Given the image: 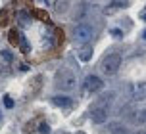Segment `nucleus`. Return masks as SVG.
<instances>
[{"instance_id":"obj_19","label":"nucleus","mask_w":146,"mask_h":134,"mask_svg":"<svg viewBox=\"0 0 146 134\" xmlns=\"http://www.w3.org/2000/svg\"><path fill=\"white\" fill-rule=\"evenodd\" d=\"M142 17H144V21H146V14H142Z\"/></svg>"},{"instance_id":"obj_12","label":"nucleus","mask_w":146,"mask_h":134,"mask_svg":"<svg viewBox=\"0 0 146 134\" xmlns=\"http://www.w3.org/2000/svg\"><path fill=\"white\" fill-rule=\"evenodd\" d=\"M110 130H111V134H131L127 128L123 127V125H115V123L110 127Z\"/></svg>"},{"instance_id":"obj_21","label":"nucleus","mask_w":146,"mask_h":134,"mask_svg":"<svg viewBox=\"0 0 146 134\" xmlns=\"http://www.w3.org/2000/svg\"><path fill=\"white\" fill-rule=\"evenodd\" d=\"M139 134H146V132H139Z\"/></svg>"},{"instance_id":"obj_17","label":"nucleus","mask_w":146,"mask_h":134,"mask_svg":"<svg viewBox=\"0 0 146 134\" xmlns=\"http://www.w3.org/2000/svg\"><path fill=\"white\" fill-rule=\"evenodd\" d=\"M40 132H42V134H48V132H50V128H48V125H46V123H42V125H40Z\"/></svg>"},{"instance_id":"obj_18","label":"nucleus","mask_w":146,"mask_h":134,"mask_svg":"<svg viewBox=\"0 0 146 134\" xmlns=\"http://www.w3.org/2000/svg\"><path fill=\"white\" fill-rule=\"evenodd\" d=\"M142 37H144V38H146V31H144V33H142Z\"/></svg>"},{"instance_id":"obj_20","label":"nucleus","mask_w":146,"mask_h":134,"mask_svg":"<svg viewBox=\"0 0 146 134\" xmlns=\"http://www.w3.org/2000/svg\"><path fill=\"white\" fill-rule=\"evenodd\" d=\"M40 2H42V4H46V0H40Z\"/></svg>"},{"instance_id":"obj_7","label":"nucleus","mask_w":146,"mask_h":134,"mask_svg":"<svg viewBox=\"0 0 146 134\" xmlns=\"http://www.w3.org/2000/svg\"><path fill=\"white\" fill-rule=\"evenodd\" d=\"M131 94H133V98H137V100L146 98V84H133L131 86Z\"/></svg>"},{"instance_id":"obj_6","label":"nucleus","mask_w":146,"mask_h":134,"mask_svg":"<svg viewBox=\"0 0 146 134\" xmlns=\"http://www.w3.org/2000/svg\"><path fill=\"white\" fill-rule=\"evenodd\" d=\"M52 104L58 105V107H71V98L69 96H54L52 98Z\"/></svg>"},{"instance_id":"obj_1","label":"nucleus","mask_w":146,"mask_h":134,"mask_svg":"<svg viewBox=\"0 0 146 134\" xmlns=\"http://www.w3.org/2000/svg\"><path fill=\"white\" fill-rule=\"evenodd\" d=\"M119 65H121V56L117 52H113V54H108L102 60L100 69H102L104 75H115L117 71H119Z\"/></svg>"},{"instance_id":"obj_8","label":"nucleus","mask_w":146,"mask_h":134,"mask_svg":"<svg viewBox=\"0 0 146 134\" xmlns=\"http://www.w3.org/2000/svg\"><path fill=\"white\" fill-rule=\"evenodd\" d=\"M121 8H127V2L125 0H113L108 8H106V14H111V12H117V10H121Z\"/></svg>"},{"instance_id":"obj_4","label":"nucleus","mask_w":146,"mask_h":134,"mask_svg":"<svg viewBox=\"0 0 146 134\" xmlns=\"http://www.w3.org/2000/svg\"><path fill=\"white\" fill-rule=\"evenodd\" d=\"M104 86V82L100 81V77H96V75H88L87 79H85V82H83V88L87 90V92H100Z\"/></svg>"},{"instance_id":"obj_11","label":"nucleus","mask_w":146,"mask_h":134,"mask_svg":"<svg viewBox=\"0 0 146 134\" xmlns=\"http://www.w3.org/2000/svg\"><path fill=\"white\" fill-rule=\"evenodd\" d=\"M87 14V2H81L79 6H77V12H75V21H79L83 19V15Z\"/></svg>"},{"instance_id":"obj_10","label":"nucleus","mask_w":146,"mask_h":134,"mask_svg":"<svg viewBox=\"0 0 146 134\" xmlns=\"http://www.w3.org/2000/svg\"><path fill=\"white\" fill-rule=\"evenodd\" d=\"M79 58L83 61H88L90 58H92V48H90V46H83L81 52H79Z\"/></svg>"},{"instance_id":"obj_2","label":"nucleus","mask_w":146,"mask_h":134,"mask_svg":"<svg viewBox=\"0 0 146 134\" xmlns=\"http://www.w3.org/2000/svg\"><path fill=\"white\" fill-rule=\"evenodd\" d=\"M73 38H75L77 42L87 44L88 40L92 38V27H90V25H87V23H79V25L73 29Z\"/></svg>"},{"instance_id":"obj_15","label":"nucleus","mask_w":146,"mask_h":134,"mask_svg":"<svg viewBox=\"0 0 146 134\" xmlns=\"http://www.w3.org/2000/svg\"><path fill=\"white\" fill-rule=\"evenodd\" d=\"M4 105H6V107H14V100L10 96H4Z\"/></svg>"},{"instance_id":"obj_5","label":"nucleus","mask_w":146,"mask_h":134,"mask_svg":"<svg viewBox=\"0 0 146 134\" xmlns=\"http://www.w3.org/2000/svg\"><path fill=\"white\" fill-rule=\"evenodd\" d=\"M90 115H92V119H94L96 123H104V121L108 119V105L96 102V104L92 105V109H90Z\"/></svg>"},{"instance_id":"obj_13","label":"nucleus","mask_w":146,"mask_h":134,"mask_svg":"<svg viewBox=\"0 0 146 134\" xmlns=\"http://www.w3.org/2000/svg\"><path fill=\"white\" fill-rule=\"evenodd\" d=\"M17 21H19V25H29L31 23V17L27 12H19L17 14Z\"/></svg>"},{"instance_id":"obj_14","label":"nucleus","mask_w":146,"mask_h":134,"mask_svg":"<svg viewBox=\"0 0 146 134\" xmlns=\"http://www.w3.org/2000/svg\"><path fill=\"white\" fill-rule=\"evenodd\" d=\"M137 123H146V109L137 113Z\"/></svg>"},{"instance_id":"obj_16","label":"nucleus","mask_w":146,"mask_h":134,"mask_svg":"<svg viewBox=\"0 0 146 134\" xmlns=\"http://www.w3.org/2000/svg\"><path fill=\"white\" fill-rule=\"evenodd\" d=\"M110 33H111V35H113L115 38H121V37H123V33H121V29H111Z\"/></svg>"},{"instance_id":"obj_3","label":"nucleus","mask_w":146,"mask_h":134,"mask_svg":"<svg viewBox=\"0 0 146 134\" xmlns=\"http://www.w3.org/2000/svg\"><path fill=\"white\" fill-rule=\"evenodd\" d=\"M58 84L62 90H71V88H75V75L73 73H69V71H62V73L58 75Z\"/></svg>"},{"instance_id":"obj_9","label":"nucleus","mask_w":146,"mask_h":134,"mask_svg":"<svg viewBox=\"0 0 146 134\" xmlns=\"http://www.w3.org/2000/svg\"><path fill=\"white\" fill-rule=\"evenodd\" d=\"M14 60V56L10 50H0V65H8V63H12Z\"/></svg>"}]
</instances>
